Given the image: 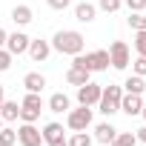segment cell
<instances>
[{"instance_id": "1", "label": "cell", "mask_w": 146, "mask_h": 146, "mask_svg": "<svg viewBox=\"0 0 146 146\" xmlns=\"http://www.w3.org/2000/svg\"><path fill=\"white\" fill-rule=\"evenodd\" d=\"M83 46H86V37L78 29H60L52 37V49L60 52V54H72V57H75V54L83 52Z\"/></svg>"}, {"instance_id": "2", "label": "cell", "mask_w": 146, "mask_h": 146, "mask_svg": "<svg viewBox=\"0 0 146 146\" xmlns=\"http://www.w3.org/2000/svg\"><path fill=\"white\" fill-rule=\"evenodd\" d=\"M72 66H83L86 72H106L109 69V52L106 49H95V52H80V54H75L72 57Z\"/></svg>"}, {"instance_id": "3", "label": "cell", "mask_w": 146, "mask_h": 146, "mask_svg": "<svg viewBox=\"0 0 146 146\" xmlns=\"http://www.w3.org/2000/svg\"><path fill=\"white\" fill-rule=\"evenodd\" d=\"M120 98H123V89L115 86V83H109V86H103V92H100L98 109H100L106 117H112L115 112H120Z\"/></svg>"}, {"instance_id": "4", "label": "cell", "mask_w": 146, "mask_h": 146, "mask_svg": "<svg viewBox=\"0 0 146 146\" xmlns=\"http://www.w3.org/2000/svg\"><path fill=\"white\" fill-rule=\"evenodd\" d=\"M66 126L72 132H86L92 126V106H78L66 112Z\"/></svg>"}, {"instance_id": "5", "label": "cell", "mask_w": 146, "mask_h": 146, "mask_svg": "<svg viewBox=\"0 0 146 146\" xmlns=\"http://www.w3.org/2000/svg\"><path fill=\"white\" fill-rule=\"evenodd\" d=\"M106 52H109V66H112V69H126V66L132 63V52H129V46H126L123 40H115Z\"/></svg>"}, {"instance_id": "6", "label": "cell", "mask_w": 146, "mask_h": 146, "mask_svg": "<svg viewBox=\"0 0 146 146\" xmlns=\"http://www.w3.org/2000/svg\"><path fill=\"white\" fill-rule=\"evenodd\" d=\"M17 143L20 146H43V132L35 123H20L17 129Z\"/></svg>"}, {"instance_id": "7", "label": "cell", "mask_w": 146, "mask_h": 146, "mask_svg": "<svg viewBox=\"0 0 146 146\" xmlns=\"http://www.w3.org/2000/svg\"><path fill=\"white\" fill-rule=\"evenodd\" d=\"M100 92H103V86L89 80V83L78 86V103H80V106H98V100H100Z\"/></svg>"}, {"instance_id": "8", "label": "cell", "mask_w": 146, "mask_h": 146, "mask_svg": "<svg viewBox=\"0 0 146 146\" xmlns=\"http://www.w3.org/2000/svg\"><path fill=\"white\" fill-rule=\"evenodd\" d=\"M29 35L26 32H12L9 37H6V49L12 52V54H26L29 52Z\"/></svg>"}, {"instance_id": "9", "label": "cell", "mask_w": 146, "mask_h": 146, "mask_svg": "<svg viewBox=\"0 0 146 146\" xmlns=\"http://www.w3.org/2000/svg\"><path fill=\"white\" fill-rule=\"evenodd\" d=\"M43 143L46 146H66V135L60 123H46L43 126Z\"/></svg>"}, {"instance_id": "10", "label": "cell", "mask_w": 146, "mask_h": 146, "mask_svg": "<svg viewBox=\"0 0 146 146\" xmlns=\"http://www.w3.org/2000/svg\"><path fill=\"white\" fill-rule=\"evenodd\" d=\"M140 109H143V95L123 92V98H120V112H126L129 117H135V115H140Z\"/></svg>"}, {"instance_id": "11", "label": "cell", "mask_w": 146, "mask_h": 146, "mask_svg": "<svg viewBox=\"0 0 146 146\" xmlns=\"http://www.w3.org/2000/svg\"><path fill=\"white\" fill-rule=\"evenodd\" d=\"M35 63H43L49 54H52V43L49 40H29V52H26Z\"/></svg>"}, {"instance_id": "12", "label": "cell", "mask_w": 146, "mask_h": 146, "mask_svg": "<svg viewBox=\"0 0 146 146\" xmlns=\"http://www.w3.org/2000/svg\"><path fill=\"white\" fill-rule=\"evenodd\" d=\"M89 75H92V72H86L83 66H69L66 83H69V86H83V83H89Z\"/></svg>"}, {"instance_id": "13", "label": "cell", "mask_w": 146, "mask_h": 146, "mask_svg": "<svg viewBox=\"0 0 146 146\" xmlns=\"http://www.w3.org/2000/svg\"><path fill=\"white\" fill-rule=\"evenodd\" d=\"M115 135H117V129H115L112 123H98V126H95V140L103 143V146H109V143L115 140Z\"/></svg>"}, {"instance_id": "14", "label": "cell", "mask_w": 146, "mask_h": 146, "mask_svg": "<svg viewBox=\"0 0 146 146\" xmlns=\"http://www.w3.org/2000/svg\"><path fill=\"white\" fill-rule=\"evenodd\" d=\"M12 20H15L17 26H29V23L35 20L32 6H23V3H20V6H15V9H12Z\"/></svg>"}, {"instance_id": "15", "label": "cell", "mask_w": 146, "mask_h": 146, "mask_svg": "<svg viewBox=\"0 0 146 146\" xmlns=\"http://www.w3.org/2000/svg\"><path fill=\"white\" fill-rule=\"evenodd\" d=\"M72 109V100L63 95V92H54L52 98H49V112H57V115H63V112H69Z\"/></svg>"}, {"instance_id": "16", "label": "cell", "mask_w": 146, "mask_h": 146, "mask_svg": "<svg viewBox=\"0 0 146 146\" xmlns=\"http://www.w3.org/2000/svg\"><path fill=\"white\" fill-rule=\"evenodd\" d=\"M0 117H3V123H15V120L20 117L17 100H3V106H0Z\"/></svg>"}, {"instance_id": "17", "label": "cell", "mask_w": 146, "mask_h": 146, "mask_svg": "<svg viewBox=\"0 0 146 146\" xmlns=\"http://www.w3.org/2000/svg\"><path fill=\"white\" fill-rule=\"evenodd\" d=\"M23 86H26V92H43L46 78L40 75V72H29V75L23 78Z\"/></svg>"}, {"instance_id": "18", "label": "cell", "mask_w": 146, "mask_h": 146, "mask_svg": "<svg viewBox=\"0 0 146 146\" xmlns=\"http://www.w3.org/2000/svg\"><path fill=\"white\" fill-rule=\"evenodd\" d=\"M95 15H98V6H92V3H78V6H75V17H78L80 23H92Z\"/></svg>"}, {"instance_id": "19", "label": "cell", "mask_w": 146, "mask_h": 146, "mask_svg": "<svg viewBox=\"0 0 146 146\" xmlns=\"http://www.w3.org/2000/svg\"><path fill=\"white\" fill-rule=\"evenodd\" d=\"M123 92H132V95H143L146 92V80L140 75H129L126 83H123Z\"/></svg>"}, {"instance_id": "20", "label": "cell", "mask_w": 146, "mask_h": 146, "mask_svg": "<svg viewBox=\"0 0 146 146\" xmlns=\"http://www.w3.org/2000/svg\"><path fill=\"white\" fill-rule=\"evenodd\" d=\"M20 106H23V109H35V112H40V109H43V98H40V92H26V98L20 100Z\"/></svg>"}, {"instance_id": "21", "label": "cell", "mask_w": 146, "mask_h": 146, "mask_svg": "<svg viewBox=\"0 0 146 146\" xmlns=\"http://www.w3.org/2000/svg\"><path fill=\"white\" fill-rule=\"evenodd\" d=\"M126 23H129V29H135V32H143V29H146V15H143V12H129Z\"/></svg>"}, {"instance_id": "22", "label": "cell", "mask_w": 146, "mask_h": 146, "mask_svg": "<svg viewBox=\"0 0 146 146\" xmlns=\"http://www.w3.org/2000/svg\"><path fill=\"white\" fill-rule=\"evenodd\" d=\"M135 143H137L135 132H117V135H115V140H112L109 146H135Z\"/></svg>"}, {"instance_id": "23", "label": "cell", "mask_w": 146, "mask_h": 146, "mask_svg": "<svg viewBox=\"0 0 146 146\" xmlns=\"http://www.w3.org/2000/svg\"><path fill=\"white\" fill-rule=\"evenodd\" d=\"M66 146H92V137L86 132H75L72 137H66Z\"/></svg>"}, {"instance_id": "24", "label": "cell", "mask_w": 146, "mask_h": 146, "mask_svg": "<svg viewBox=\"0 0 146 146\" xmlns=\"http://www.w3.org/2000/svg\"><path fill=\"white\" fill-rule=\"evenodd\" d=\"M120 6H123V0H98V9L106 12V15H115Z\"/></svg>"}, {"instance_id": "25", "label": "cell", "mask_w": 146, "mask_h": 146, "mask_svg": "<svg viewBox=\"0 0 146 146\" xmlns=\"http://www.w3.org/2000/svg\"><path fill=\"white\" fill-rule=\"evenodd\" d=\"M0 140H3V146H15L17 143V129L3 126V129H0Z\"/></svg>"}, {"instance_id": "26", "label": "cell", "mask_w": 146, "mask_h": 146, "mask_svg": "<svg viewBox=\"0 0 146 146\" xmlns=\"http://www.w3.org/2000/svg\"><path fill=\"white\" fill-rule=\"evenodd\" d=\"M132 43H135V52H137L140 57H146V29H143V32H135V40H132Z\"/></svg>"}, {"instance_id": "27", "label": "cell", "mask_w": 146, "mask_h": 146, "mask_svg": "<svg viewBox=\"0 0 146 146\" xmlns=\"http://www.w3.org/2000/svg\"><path fill=\"white\" fill-rule=\"evenodd\" d=\"M12 60H15V54L9 49H0V72H9L12 69Z\"/></svg>"}, {"instance_id": "28", "label": "cell", "mask_w": 146, "mask_h": 146, "mask_svg": "<svg viewBox=\"0 0 146 146\" xmlns=\"http://www.w3.org/2000/svg\"><path fill=\"white\" fill-rule=\"evenodd\" d=\"M132 75H140V78H146V57H140V54H137V60L132 63Z\"/></svg>"}, {"instance_id": "29", "label": "cell", "mask_w": 146, "mask_h": 146, "mask_svg": "<svg viewBox=\"0 0 146 146\" xmlns=\"http://www.w3.org/2000/svg\"><path fill=\"white\" fill-rule=\"evenodd\" d=\"M37 117H40V112H35V109H23V106H20V120H23V123H35Z\"/></svg>"}, {"instance_id": "30", "label": "cell", "mask_w": 146, "mask_h": 146, "mask_svg": "<svg viewBox=\"0 0 146 146\" xmlns=\"http://www.w3.org/2000/svg\"><path fill=\"white\" fill-rule=\"evenodd\" d=\"M46 3H49V9L63 12V9H69V3H72V0H46Z\"/></svg>"}, {"instance_id": "31", "label": "cell", "mask_w": 146, "mask_h": 146, "mask_svg": "<svg viewBox=\"0 0 146 146\" xmlns=\"http://www.w3.org/2000/svg\"><path fill=\"white\" fill-rule=\"evenodd\" d=\"M123 3L129 6V12H143L146 9V0H123Z\"/></svg>"}, {"instance_id": "32", "label": "cell", "mask_w": 146, "mask_h": 146, "mask_svg": "<svg viewBox=\"0 0 146 146\" xmlns=\"http://www.w3.org/2000/svg\"><path fill=\"white\" fill-rule=\"evenodd\" d=\"M135 137H137V140H140V143H146V126H140V129H137V132H135Z\"/></svg>"}, {"instance_id": "33", "label": "cell", "mask_w": 146, "mask_h": 146, "mask_svg": "<svg viewBox=\"0 0 146 146\" xmlns=\"http://www.w3.org/2000/svg\"><path fill=\"white\" fill-rule=\"evenodd\" d=\"M6 37H9V32L0 26V49H6Z\"/></svg>"}, {"instance_id": "34", "label": "cell", "mask_w": 146, "mask_h": 146, "mask_svg": "<svg viewBox=\"0 0 146 146\" xmlns=\"http://www.w3.org/2000/svg\"><path fill=\"white\" fill-rule=\"evenodd\" d=\"M3 100H6V86L0 83V106H3Z\"/></svg>"}, {"instance_id": "35", "label": "cell", "mask_w": 146, "mask_h": 146, "mask_svg": "<svg viewBox=\"0 0 146 146\" xmlns=\"http://www.w3.org/2000/svg\"><path fill=\"white\" fill-rule=\"evenodd\" d=\"M140 115H143V120H146V103H143V109H140Z\"/></svg>"}, {"instance_id": "36", "label": "cell", "mask_w": 146, "mask_h": 146, "mask_svg": "<svg viewBox=\"0 0 146 146\" xmlns=\"http://www.w3.org/2000/svg\"><path fill=\"white\" fill-rule=\"evenodd\" d=\"M0 129H3V117H0Z\"/></svg>"}, {"instance_id": "37", "label": "cell", "mask_w": 146, "mask_h": 146, "mask_svg": "<svg viewBox=\"0 0 146 146\" xmlns=\"http://www.w3.org/2000/svg\"><path fill=\"white\" fill-rule=\"evenodd\" d=\"M0 146H3V140H0Z\"/></svg>"}]
</instances>
